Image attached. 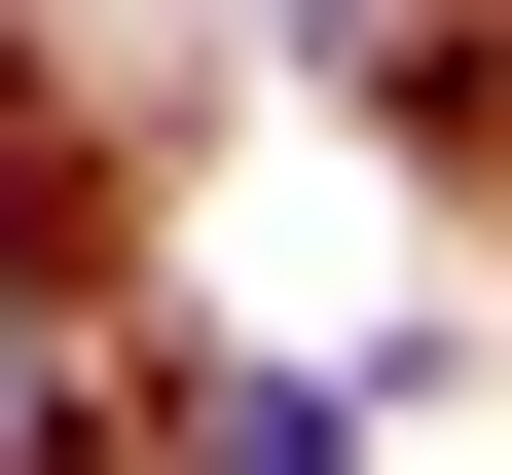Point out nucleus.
Here are the masks:
<instances>
[{
	"mask_svg": "<svg viewBox=\"0 0 512 475\" xmlns=\"http://www.w3.org/2000/svg\"><path fill=\"white\" fill-rule=\"evenodd\" d=\"M220 475H366V402H220Z\"/></svg>",
	"mask_w": 512,
	"mask_h": 475,
	"instance_id": "f257e3e1",
	"label": "nucleus"
}]
</instances>
